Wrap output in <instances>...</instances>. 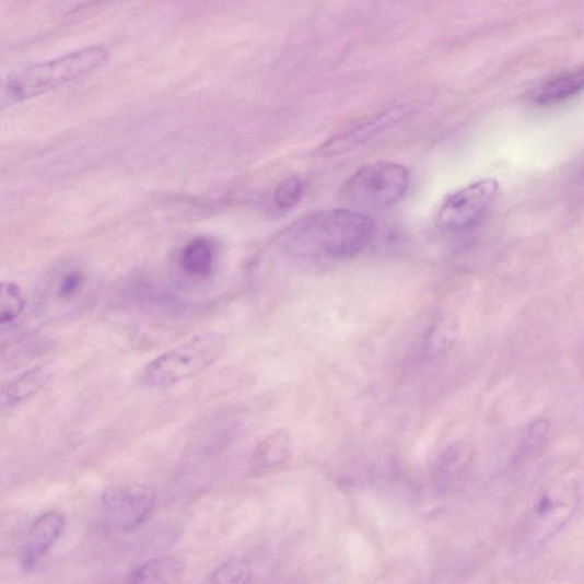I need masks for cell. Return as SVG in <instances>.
I'll list each match as a JSON object with an SVG mask.
<instances>
[{"label":"cell","instance_id":"5","mask_svg":"<svg viewBox=\"0 0 584 584\" xmlns=\"http://www.w3.org/2000/svg\"><path fill=\"white\" fill-rule=\"evenodd\" d=\"M499 192V182L484 178L446 197L435 218L436 225L445 232H460L479 223L493 205Z\"/></svg>","mask_w":584,"mask_h":584},{"label":"cell","instance_id":"13","mask_svg":"<svg viewBox=\"0 0 584 584\" xmlns=\"http://www.w3.org/2000/svg\"><path fill=\"white\" fill-rule=\"evenodd\" d=\"M574 502H568L563 495L548 494L541 499L530 515L529 523L538 525L536 529L554 530L563 524L574 511Z\"/></svg>","mask_w":584,"mask_h":584},{"label":"cell","instance_id":"17","mask_svg":"<svg viewBox=\"0 0 584 584\" xmlns=\"http://www.w3.org/2000/svg\"><path fill=\"white\" fill-rule=\"evenodd\" d=\"M304 194V183L297 176H290L282 180L275 192L273 201L278 209L290 210L294 208Z\"/></svg>","mask_w":584,"mask_h":584},{"label":"cell","instance_id":"8","mask_svg":"<svg viewBox=\"0 0 584 584\" xmlns=\"http://www.w3.org/2000/svg\"><path fill=\"white\" fill-rule=\"evenodd\" d=\"M65 516L56 511L43 514L33 525L21 553V568L33 571L63 534Z\"/></svg>","mask_w":584,"mask_h":584},{"label":"cell","instance_id":"10","mask_svg":"<svg viewBox=\"0 0 584 584\" xmlns=\"http://www.w3.org/2000/svg\"><path fill=\"white\" fill-rule=\"evenodd\" d=\"M584 84V71L582 68L557 74L541 84L533 94V100L538 105H552L565 102L577 95Z\"/></svg>","mask_w":584,"mask_h":584},{"label":"cell","instance_id":"1","mask_svg":"<svg viewBox=\"0 0 584 584\" xmlns=\"http://www.w3.org/2000/svg\"><path fill=\"white\" fill-rule=\"evenodd\" d=\"M375 224L362 212L330 209L312 212L282 235L284 250L309 260H348L373 241Z\"/></svg>","mask_w":584,"mask_h":584},{"label":"cell","instance_id":"9","mask_svg":"<svg viewBox=\"0 0 584 584\" xmlns=\"http://www.w3.org/2000/svg\"><path fill=\"white\" fill-rule=\"evenodd\" d=\"M185 565L176 557L165 556L132 571L125 584H179Z\"/></svg>","mask_w":584,"mask_h":584},{"label":"cell","instance_id":"6","mask_svg":"<svg viewBox=\"0 0 584 584\" xmlns=\"http://www.w3.org/2000/svg\"><path fill=\"white\" fill-rule=\"evenodd\" d=\"M102 502L116 527L131 530L143 525L152 515L156 492L148 486H117L104 491Z\"/></svg>","mask_w":584,"mask_h":584},{"label":"cell","instance_id":"2","mask_svg":"<svg viewBox=\"0 0 584 584\" xmlns=\"http://www.w3.org/2000/svg\"><path fill=\"white\" fill-rule=\"evenodd\" d=\"M108 57L104 47L89 46L11 73L0 79V110L74 82L100 69Z\"/></svg>","mask_w":584,"mask_h":584},{"label":"cell","instance_id":"15","mask_svg":"<svg viewBox=\"0 0 584 584\" xmlns=\"http://www.w3.org/2000/svg\"><path fill=\"white\" fill-rule=\"evenodd\" d=\"M26 301L22 289L8 281H0V325L15 320L25 307Z\"/></svg>","mask_w":584,"mask_h":584},{"label":"cell","instance_id":"11","mask_svg":"<svg viewBox=\"0 0 584 584\" xmlns=\"http://www.w3.org/2000/svg\"><path fill=\"white\" fill-rule=\"evenodd\" d=\"M215 246L207 237H196L180 253L179 265L185 275L205 279L214 270Z\"/></svg>","mask_w":584,"mask_h":584},{"label":"cell","instance_id":"4","mask_svg":"<svg viewBox=\"0 0 584 584\" xmlns=\"http://www.w3.org/2000/svg\"><path fill=\"white\" fill-rule=\"evenodd\" d=\"M409 182V171L402 164L378 162L359 170L344 183L341 198L362 209H386L404 198Z\"/></svg>","mask_w":584,"mask_h":584},{"label":"cell","instance_id":"16","mask_svg":"<svg viewBox=\"0 0 584 584\" xmlns=\"http://www.w3.org/2000/svg\"><path fill=\"white\" fill-rule=\"evenodd\" d=\"M252 568L244 560H230L211 574L208 584H249Z\"/></svg>","mask_w":584,"mask_h":584},{"label":"cell","instance_id":"7","mask_svg":"<svg viewBox=\"0 0 584 584\" xmlns=\"http://www.w3.org/2000/svg\"><path fill=\"white\" fill-rule=\"evenodd\" d=\"M409 105H396L363 122L339 132L316 150L318 156L332 157L350 153L404 121L410 114Z\"/></svg>","mask_w":584,"mask_h":584},{"label":"cell","instance_id":"3","mask_svg":"<svg viewBox=\"0 0 584 584\" xmlns=\"http://www.w3.org/2000/svg\"><path fill=\"white\" fill-rule=\"evenodd\" d=\"M226 349L227 339L223 334H199L149 362L141 382L148 387H167L190 379L218 362Z\"/></svg>","mask_w":584,"mask_h":584},{"label":"cell","instance_id":"12","mask_svg":"<svg viewBox=\"0 0 584 584\" xmlns=\"http://www.w3.org/2000/svg\"><path fill=\"white\" fill-rule=\"evenodd\" d=\"M292 441L288 433L278 431L264 439L252 458V465L257 470H268L284 464L291 455Z\"/></svg>","mask_w":584,"mask_h":584},{"label":"cell","instance_id":"18","mask_svg":"<svg viewBox=\"0 0 584 584\" xmlns=\"http://www.w3.org/2000/svg\"><path fill=\"white\" fill-rule=\"evenodd\" d=\"M83 282L84 276L82 272H69L63 277L61 281L59 289L60 296L63 299L74 296L77 292L82 289Z\"/></svg>","mask_w":584,"mask_h":584},{"label":"cell","instance_id":"14","mask_svg":"<svg viewBox=\"0 0 584 584\" xmlns=\"http://www.w3.org/2000/svg\"><path fill=\"white\" fill-rule=\"evenodd\" d=\"M48 378V374L40 366L26 371L5 389L7 400L11 404H19L25 400V398L38 392L47 383Z\"/></svg>","mask_w":584,"mask_h":584}]
</instances>
